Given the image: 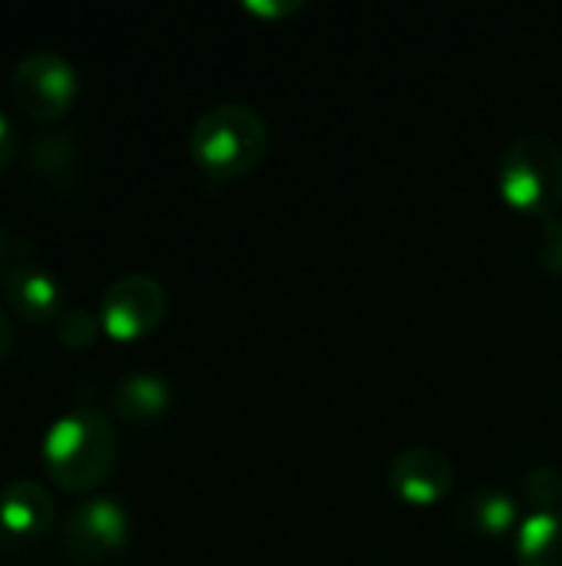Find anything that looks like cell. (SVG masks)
I'll return each instance as SVG.
<instances>
[{"mask_svg": "<svg viewBox=\"0 0 562 566\" xmlns=\"http://www.w3.org/2000/svg\"><path fill=\"white\" fill-rule=\"evenodd\" d=\"M40 461L46 478L66 494H89L109 481L119 461L113 421L96 408H73L60 415L43 441Z\"/></svg>", "mask_w": 562, "mask_h": 566, "instance_id": "cell-1", "label": "cell"}, {"mask_svg": "<svg viewBox=\"0 0 562 566\" xmlns=\"http://www.w3.org/2000/svg\"><path fill=\"white\" fill-rule=\"evenodd\" d=\"M265 153L268 126L248 103L209 106L189 133V156L212 182H232L255 172Z\"/></svg>", "mask_w": 562, "mask_h": 566, "instance_id": "cell-2", "label": "cell"}, {"mask_svg": "<svg viewBox=\"0 0 562 566\" xmlns=\"http://www.w3.org/2000/svg\"><path fill=\"white\" fill-rule=\"evenodd\" d=\"M497 186L510 209L553 219L562 206V146L547 133L517 136L500 156Z\"/></svg>", "mask_w": 562, "mask_h": 566, "instance_id": "cell-3", "label": "cell"}, {"mask_svg": "<svg viewBox=\"0 0 562 566\" xmlns=\"http://www.w3.org/2000/svg\"><path fill=\"white\" fill-rule=\"evenodd\" d=\"M129 544V511L116 497H86L60 524V547L73 564L116 560Z\"/></svg>", "mask_w": 562, "mask_h": 566, "instance_id": "cell-4", "label": "cell"}, {"mask_svg": "<svg viewBox=\"0 0 562 566\" xmlns=\"http://www.w3.org/2000/svg\"><path fill=\"white\" fill-rule=\"evenodd\" d=\"M10 86L20 113L40 123H53L73 109L79 80L70 60H63L53 50H36L17 63Z\"/></svg>", "mask_w": 562, "mask_h": 566, "instance_id": "cell-5", "label": "cell"}, {"mask_svg": "<svg viewBox=\"0 0 562 566\" xmlns=\"http://www.w3.org/2000/svg\"><path fill=\"white\" fill-rule=\"evenodd\" d=\"M169 312V295L152 275H123L99 298V325L113 342H139L152 335Z\"/></svg>", "mask_w": 562, "mask_h": 566, "instance_id": "cell-6", "label": "cell"}, {"mask_svg": "<svg viewBox=\"0 0 562 566\" xmlns=\"http://www.w3.org/2000/svg\"><path fill=\"white\" fill-rule=\"evenodd\" d=\"M457 468L454 461L431 448V444H414L404 448L401 454H394L391 468H388V488L397 501L411 504V507H434L441 504L450 488H454Z\"/></svg>", "mask_w": 562, "mask_h": 566, "instance_id": "cell-7", "label": "cell"}, {"mask_svg": "<svg viewBox=\"0 0 562 566\" xmlns=\"http://www.w3.org/2000/svg\"><path fill=\"white\" fill-rule=\"evenodd\" d=\"M56 504L40 481L17 478L0 491V537L10 544H30L53 531Z\"/></svg>", "mask_w": 562, "mask_h": 566, "instance_id": "cell-8", "label": "cell"}, {"mask_svg": "<svg viewBox=\"0 0 562 566\" xmlns=\"http://www.w3.org/2000/svg\"><path fill=\"white\" fill-rule=\"evenodd\" d=\"M3 298H7L10 315L30 325L56 322L63 312L60 279L46 265H36V262H20L17 269H10V275L3 279Z\"/></svg>", "mask_w": 562, "mask_h": 566, "instance_id": "cell-9", "label": "cell"}, {"mask_svg": "<svg viewBox=\"0 0 562 566\" xmlns=\"http://www.w3.org/2000/svg\"><path fill=\"white\" fill-rule=\"evenodd\" d=\"M520 501L510 491L500 488H480L474 494H467L457 511H454V524L460 534L477 537V541H500L517 534L520 527Z\"/></svg>", "mask_w": 562, "mask_h": 566, "instance_id": "cell-10", "label": "cell"}, {"mask_svg": "<svg viewBox=\"0 0 562 566\" xmlns=\"http://www.w3.org/2000/svg\"><path fill=\"white\" fill-rule=\"evenodd\" d=\"M172 405V388L156 371H132L113 388V415L126 424H156Z\"/></svg>", "mask_w": 562, "mask_h": 566, "instance_id": "cell-11", "label": "cell"}, {"mask_svg": "<svg viewBox=\"0 0 562 566\" xmlns=\"http://www.w3.org/2000/svg\"><path fill=\"white\" fill-rule=\"evenodd\" d=\"M520 566H562V511H533L513 534Z\"/></svg>", "mask_w": 562, "mask_h": 566, "instance_id": "cell-12", "label": "cell"}, {"mask_svg": "<svg viewBox=\"0 0 562 566\" xmlns=\"http://www.w3.org/2000/svg\"><path fill=\"white\" fill-rule=\"evenodd\" d=\"M30 169L36 179H46L50 186H70L76 182L79 153L63 129L40 133L30 146Z\"/></svg>", "mask_w": 562, "mask_h": 566, "instance_id": "cell-13", "label": "cell"}, {"mask_svg": "<svg viewBox=\"0 0 562 566\" xmlns=\"http://www.w3.org/2000/svg\"><path fill=\"white\" fill-rule=\"evenodd\" d=\"M103 325H99V312H86V308H63L60 318L53 322V335L63 348L70 352H86L96 345Z\"/></svg>", "mask_w": 562, "mask_h": 566, "instance_id": "cell-14", "label": "cell"}, {"mask_svg": "<svg viewBox=\"0 0 562 566\" xmlns=\"http://www.w3.org/2000/svg\"><path fill=\"white\" fill-rule=\"evenodd\" d=\"M523 494L533 504V511H560L562 504V471L556 468H537L523 481Z\"/></svg>", "mask_w": 562, "mask_h": 566, "instance_id": "cell-15", "label": "cell"}, {"mask_svg": "<svg viewBox=\"0 0 562 566\" xmlns=\"http://www.w3.org/2000/svg\"><path fill=\"white\" fill-rule=\"evenodd\" d=\"M537 259L547 272L562 275V219H547L543 232H540V245H537Z\"/></svg>", "mask_w": 562, "mask_h": 566, "instance_id": "cell-16", "label": "cell"}, {"mask_svg": "<svg viewBox=\"0 0 562 566\" xmlns=\"http://www.w3.org/2000/svg\"><path fill=\"white\" fill-rule=\"evenodd\" d=\"M26 252H30V245L20 242L17 235H10V232L0 226V282L10 275V269H17L20 262H26V259H23Z\"/></svg>", "mask_w": 562, "mask_h": 566, "instance_id": "cell-17", "label": "cell"}, {"mask_svg": "<svg viewBox=\"0 0 562 566\" xmlns=\"http://www.w3.org/2000/svg\"><path fill=\"white\" fill-rule=\"evenodd\" d=\"M17 129L10 126V119L0 113V176L10 169V163L17 159Z\"/></svg>", "mask_w": 562, "mask_h": 566, "instance_id": "cell-18", "label": "cell"}, {"mask_svg": "<svg viewBox=\"0 0 562 566\" xmlns=\"http://www.w3.org/2000/svg\"><path fill=\"white\" fill-rule=\"evenodd\" d=\"M301 7H305V3H298V0H282V3H278V0H268V3H265V0H248V3H245V10H252V13H258V17H268V20H272V17L295 13V10H301Z\"/></svg>", "mask_w": 562, "mask_h": 566, "instance_id": "cell-19", "label": "cell"}, {"mask_svg": "<svg viewBox=\"0 0 562 566\" xmlns=\"http://www.w3.org/2000/svg\"><path fill=\"white\" fill-rule=\"evenodd\" d=\"M10 348H13V322H10V315L0 308V365L7 361Z\"/></svg>", "mask_w": 562, "mask_h": 566, "instance_id": "cell-20", "label": "cell"}]
</instances>
